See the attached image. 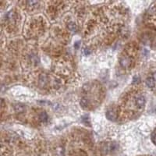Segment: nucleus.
<instances>
[{"label":"nucleus","instance_id":"obj_1","mask_svg":"<svg viewBox=\"0 0 156 156\" xmlns=\"http://www.w3.org/2000/svg\"><path fill=\"white\" fill-rule=\"evenodd\" d=\"M132 58L130 55H122L119 59V64L122 68L126 69L131 66Z\"/></svg>","mask_w":156,"mask_h":156},{"label":"nucleus","instance_id":"obj_4","mask_svg":"<svg viewBox=\"0 0 156 156\" xmlns=\"http://www.w3.org/2000/svg\"><path fill=\"white\" fill-rule=\"evenodd\" d=\"M40 119L43 121V122H45L47 121L48 119V116L45 113H42L41 115H40Z\"/></svg>","mask_w":156,"mask_h":156},{"label":"nucleus","instance_id":"obj_3","mask_svg":"<svg viewBox=\"0 0 156 156\" xmlns=\"http://www.w3.org/2000/svg\"><path fill=\"white\" fill-rule=\"evenodd\" d=\"M146 84L149 88H154L156 84V81L152 77H148L146 80Z\"/></svg>","mask_w":156,"mask_h":156},{"label":"nucleus","instance_id":"obj_2","mask_svg":"<svg viewBox=\"0 0 156 156\" xmlns=\"http://www.w3.org/2000/svg\"><path fill=\"white\" fill-rule=\"evenodd\" d=\"M119 114V111L116 108L109 109L106 112V117L110 120H115Z\"/></svg>","mask_w":156,"mask_h":156},{"label":"nucleus","instance_id":"obj_5","mask_svg":"<svg viewBox=\"0 0 156 156\" xmlns=\"http://www.w3.org/2000/svg\"><path fill=\"white\" fill-rule=\"evenodd\" d=\"M152 78L156 81V72H155V73L152 74Z\"/></svg>","mask_w":156,"mask_h":156}]
</instances>
